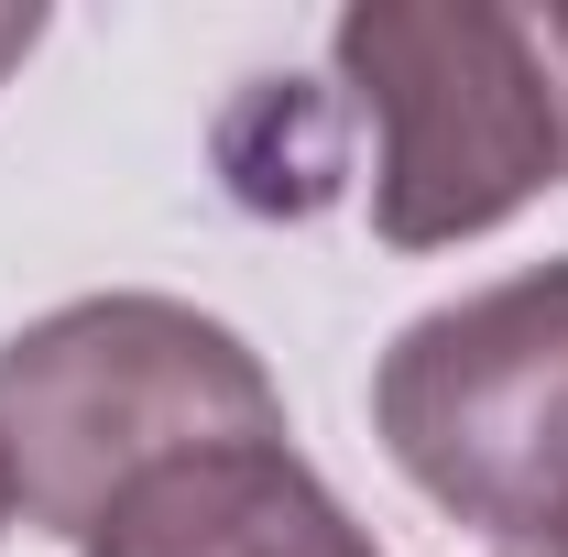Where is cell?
Returning <instances> with one entry per match:
<instances>
[{
    "label": "cell",
    "mask_w": 568,
    "mask_h": 557,
    "mask_svg": "<svg viewBox=\"0 0 568 557\" xmlns=\"http://www.w3.org/2000/svg\"><path fill=\"white\" fill-rule=\"evenodd\" d=\"M503 557H568V503L547 514V525H536V536H525V547H503Z\"/></svg>",
    "instance_id": "52a82bcc"
},
{
    "label": "cell",
    "mask_w": 568,
    "mask_h": 557,
    "mask_svg": "<svg viewBox=\"0 0 568 557\" xmlns=\"http://www.w3.org/2000/svg\"><path fill=\"white\" fill-rule=\"evenodd\" d=\"M274 437L284 405L241 328L175 295H88L0 340V470L44 536L88 547L132 482Z\"/></svg>",
    "instance_id": "6da1fadb"
},
{
    "label": "cell",
    "mask_w": 568,
    "mask_h": 557,
    "mask_svg": "<svg viewBox=\"0 0 568 557\" xmlns=\"http://www.w3.org/2000/svg\"><path fill=\"white\" fill-rule=\"evenodd\" d=\"M88 557H383L295 448H209L110 503Z\"/></svg>",
    "instance_id": "277c9868"
},
{
    "label": "cell",
    "mask_w": 568,
    "mask_h": 557,
    "mask_svg": "<svg viewBox=\"0 0 568 557\" xmlns=\"http://www.w3.org/2000/svg\"><path fill=\"white\" fill-rule=\"evenodd\" d=\"M339 88L372 121V230L394 252H437L503 230L525 198L568 175L558 88L536 55V22L493 0H351Z\"/></svg>",
    "instance_id": "7a4b0ae2"
},
{
    "label": "cell",
    "mask_w": 568,
    "mask_h": 557,
    "mask_svg": "<svg viewBox=\"0 0 568 557\" xmlns=\"http://www.w3.org/2000/svg\"><path fill=\"white\" fill-rule=\"evenodd\" d=\"M33 44H44V11H33V0H0V77L22 67Z\"/></svg>",
    "instance_id": "8992f818"
},
{
    "label": "cell",
    "mask_w": 568,
    "mask_h": 557,
    "mask_svg": "<svg viewBox=\"0 0 568 557\" xmlns=\"http://www.w3.org/2000/svg\"><path fill=\"white\" fill-rule=\"evenodd\" d=\"M372 426L437 514L525 547L568 503V263L426 306L372 372Z\"/></svg>",
    "instance_id": "3957f363"
},
{
    "label": "cell",
    "mask_w": 568,
    "mask_h": 557,
    "mask_svg": "<svg viewBox=\"0 0 568 557\" xmlns=\"http://www.w3.org/2000/svg\"><path fill=\"white\" fill-rule=\"evenodd\" d=\"M0 525H11V470H0Z\"/></svg>",
    "instance_id": "ba28073f"
},
{
    "label": "cell",
    "mask_w": 568,
    "mask_h": 557,
    "mask_svg": "<svg viewBox=\"0 0 568 557\" xmlns=\"http://www.w3.org/2000/svg\"><path fill=\"white\" fill-rule=\"evenodd\" d=\"M536 22V55H547V88H558V132H568V11H525Z\"/></svg>",
    "instance_id": "5b68a950"
}]
</instances>
